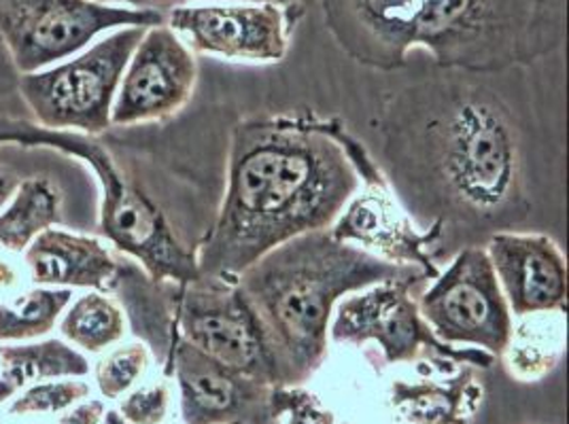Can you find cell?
I'll return each instance as SVG.
<instances>
[{"instance_id":"obj_1","label":"cell","mask_w":569,"mask_h":424,"mask_svg":"<svg viewBox=\"0 0 569 424\" xmlns=\"http://www.w3.org/2000/svg\"><path fill=\"white\" fill-rule=\"evenodd\" d=\"M382 176L412 223L442 246H485L531 214L521 134L510 107L463 74L429 77L382 102ZM449 251V255H451Z\"/></svg>"},{"instance_id":"obj_2","label":"cell","mask_w":569,"mask_h":424,"mask_svg":"<svg viewBox=\"0 0 569 424\" xmlns=\"http://www.w3.org/2000/svg\"><path fill=\"white\" fill-rule=\"evenodd\" d=\"M353 144L356 137L336 119L238 121L230 137L226 195L196 253L200 274L234 283L272 249L330 230L361 189Z\"/></svg>"},{"instance_id":"obj_3","label":"cell","mask_w":569,"mask_h":424,"mask_svg":"<svg viewBox=\"0 0 569 424\" xmlns=\"http://www.w3.org/2000/svg\"><path fill=\"white\" fill-rule=\"evenodd\" d=\"M323 22L357 64L398 71L426 49L445 71L529 67L568 34V0H321Z\"/></svg>"},{"instance_id":"obj_4","label":"cell","mask_w":569,"mask_h":424,"mask_svg":"<svg viewBox=\"0 0 569 424\" xmlns=\"http://www.w3.org/2000/svg\"><path fill=\"white\" fill-rule=\"evenodd\" d=\"M403 267L321 230L284 242L240 272L234 284L258 323L274 386L309 382L330 354L336 304Z\"/></svg>"},{"instance_id":"obj_5","label":"cell","mask_w":569,"mask_h":424,"mask_svg":"<svg viewBox=\"0 0 569 424\" xmlns=\"http://www.w3.org/2000/svg\"><path fill=\"white\" fill-rule=\"evenodd\" d=\"M2 142L58 149L90 165L102 193L98 219L100 234L118 251L139 261L151 283L186 284L202 276L196 253L177 236L164 212L126 172H121L109 149L94 137L2 121L0 144Z\"/></svg>"},{"instance_id":"obj_6","label":"cell","mask_w":569,"mask_h":424,"mask_svg":"<svg viewBox=\"0 0 569 424\" xmlns=\"http://www.w3.org/2000/svg\"><path fill=\"white\" fill-rule=\"evenodd\" d=\"M431 279L417 265H406L389 281L342 297L333 310L330 340L336 344H377L387 365L415 363L423 356L447 365L491 367L496 356L480 349H455L433 335L419 310V295Z\"/></svg>"},{"instance_id":"obj_7","label":"cell","mask_w":569,"mask_h":424,"mask_svg":"<svg viewBox=\"0 0 569 424\" xmlns=\"http://www.w3.org/2000/svg\"><path fill=\"white\" fill-rule=\"evenodd\" d=\"M144 30V26L121 28L60 67L24 74L20 92L37 123L83 137L107 132L121 77Z\"/></svg>"},{"instance_id":"obj_8","label":"cell","mask_w":569,"mask_h":424,"mask_svg":"<svg viewBox=\"0 0 569 424\" xmlns=\"http://www.w3.org/2000/svg\"><path fill=\"white\" fill-rule=\"evenodd\" d=\"M164 22V11L119 9L92 0H0V39L24 74L72 58L104 30Z\"/></svg>"},{"instance_id":"obj_9","label":"cell","mask_w":569,"mask_h":424,"mask_svg":"<svg viewBox=\"0 0 569 424\" xmlns=\"http://www.w3.org/2000/svg\"><path fill=\"white\" fill-rule=\"evenodd\" d=\"M419 310L433 335L503 356L515 335L512 312L499 289L485 246H466L421 291Z\"/></svg>"},{"instance_id":"obj_10","label":"cell","mask_w":569,"mask_h":424,"mask_svg":"<svg viewBox=\"0 0 569 424\" xmlns=\"http://www.w3.org/2000/svg\"><path fill=\"white\" fill-rule=\"evenodd\" d=\"M170 300V325L179 337L228 370L274 386L258 323L237 284L202 274L177 284Z\"/></svg>"},{"instance_id":"obj_11","label":"cell","mask_w":569,"mask_h":424,"mask_svg":"<svg viewBox=\"0 0 569 424\" xmlns=\"http://www.w3.org/2000/svg\"><path fill=\"white\" fill-rule=\"evenodd\" d=\"M302 7L277 4H198L172 7L168 26L188 39L193 53L244 62H281L289 51V30Z\"/></svg>"},{"instance_id":"obj_12","label":"cell","mask_w":569,"mask_h":424,"mask_svg":"<svg viewBox=\"0 0 569 424\" xmlns=\"http://www.w3.org/2000/svg\"><path fill=\"white\" fill-rule=\"evenodd\" d=\"M198 64L183 39L167 24L144 30L111 109V125L130 128L181 113L196 90Z\"/></svg>"},{"instance_id":"obj_13","label":"cell","mask_w":569,"mask_h":424,"mask_svg":"<svg viewBox=\"0 0 569 424\" xmlns=\"http://www.w3.org/2000/svg\"><path fill=\"white\" fill-rule=\"evenodd\" d=\"M167 376H177L186 424H279L272 384L242 376L174 333Z\"/></svg>"},{"instance_id":"obj_14","label":"cell","mask_w":569,"mask_h":424,"mask_svg":"<svg viewBox=\"0 0 569 424\" xmlns=\"http://www.w3.org/2000/svg\"><path fill=\"white\" fill-rule=\"evenodd\" d=\"M361 185L363 191H357L328 230L330 236L396 265H417L433 281L440 274V225L421 232L393 198L385 176Z\"/></svg>"},{"instance_id":"obj_15","label":"cell","mask_w":569,"mask_h":424,"mask_svg":"<svg viewBox=\"0 0 569 424\" xmlns=\"http://www.w3.org/2000/svg\"><path fill=\"white\" fill-rule=\"evenodd\" d=\"M485 251L515 316L568 310V263L552 238L498 232L485 242Z\"/></svg>"},{"instance_id":"obj_16","label":"cell","mask_w":569,"mask_h":424,"mask_svg":"<svg viewBox=\"0 0 569 424\" xmlns=\"http://www.w3.org/2000/svg\"><path fill=\"white\" fill-rule=\"evenodd\" d=\"M24 261L32 283L51 289L113 291L121 261L98 238L48 228L30 242Z\"/></svg>"},{"instance_id":"obj_17","label":"cell","mask_w":569,"mask_h":424,"mask_svg":"<svg viewBox=\"0 0 569 424\" xmlns=\"http://www.w3.org/2000/svg\"><path fill=\"white\" fill-rule=\"evenodd\" d=\"M482 401L476 367L466 365L445 382H403L391 386V403L412 424H470Z\"/></svg>"},{"instance_id":"obj_18","label":"cell","mask_w":569,"mask_h":424,"mask_svg":"<svg viewBox=\"0 0 569 424\" xmlns=\"http://www.w3.org/2000/svg\"><path fill=\"white\" fill-rule=\"evenodd\" d=\"M88 372V359L62 340L4 344L0 346V403L39 380L83 377Z\"/></svg>"},{"instance_id":"obj_19","label":"cell","mask_w":569,"mask_h":424,"mask_svg":"<svg viewBox=\"0 0 569 424\" xmlns=\"http://www.w3.org/2000/svg\"><path fill=\"white\" fill-rule=\"evenodd\" d=\"M58 223H62L60 189L49 179L24 181L0 214V249L24 253L34 238Z\"/></svg>"},{"instance_id":"obj_20","label":"cell","mask_w":569,"mask_h":424,"mask_svg":"<svg viewBox=\"0 0 569 424\" xmlns=\"http://www.w3.org/2000/svg\"><path fill=\"white\" fill-rule=\"evenodd\" d=\"M60 333L86 353H102L126 335V314L111 297L86 293L64 314Z\"/></svg>"},{"instance_id":"obj_21","label":"cell","mask_w":569,"mask_h":424,"mask_svg":"<svg viewBox=\"0 0 569 424\" xmlns=\"http://www.w3.org/2000/svg\"><path fill=\"white\" fill-rule=\"evenodd\" d=\"M72 289H32L13 304H0V342L46 337L71 304Z\"/></svg>"},{"instance_id":"obj_22","label":"cell","mask_w":569,"mask_h":424,"mask_svg":"<svg viewBox=\"0 0 569 424\" xmlns=\"http://www.w3.org/2000/svg\"><path fill=\"white\" fill-rule=\"evenodd\" d=\"M149 365V349L144 344H128L107 354L96 365V384L104 400H119L144 374Z\"/></svg>"},{"instance_id":"obj_23","label":"cell","mask_w":569,"mask_h":424,"mask_svg":"<svg viewBox=\"0 0 569 424\" xmlns=\"http://www.w3.org/2000/svg\"><path fill=\"white\" fill-rule=\"evenodd\" d=\"M90 397V384L79 377H67L62 382L34 384L22 397L11 403V416H30V414H51L62 412L74 405L77 401Z\"/></svg>"},{"instance_id":"obj_24","label":"cell","mask_w":569,"mask_h":424,"mask_svg":"<svg viewBox=\"0 0 569 424\" xmlns=\"http://www.w3.org/2000/svg\"><path fill=\"white\" fill-rule=\"evenodd\" d=\"M272 405L287 424H333V414L315 395L298 386H274Z\"/></svg>"},{"instance_id":"obj_25","label":"cell","mask_w":569,"mask_h":424,"mask_svg":"<svg viewBox=\"0 0 569 424\" xmlns=\"http://www.w3.org/2000/svg\"><path fill=\"white\" fill-rule=\"evenodd\" d=\"M168 403V384H156L130 393L121 401L119 414L130 424H162L167 418Z\"/></svg>"},{"instance_id":"obj_26","label":"cell","mask_w":569,"mask_h":424,"mask_svg":"<svg viewBox=\"0 0 569 424\" xmlns=\"http://www.w3.org/2000/svg\"><path fill=\"white\" fill-rule=\"evenodd\" d=\"M104 416V403L100 400H90L77 405L67 416H62L58 424H100Z\"/></svg>"},{"instance_id":"obj_27","label":"cell","mask_w":569,"mask_h":424,"mask_svg":"<svg viewBox=\"0 0 569 424\" xmlns=\"http://www.w3.org/2000/svg\"><path fill=\"white\" fill-rule=\"evenodd\" d=\"M98 4H130L134 9H153V11H170L172 7H179L183 0H92Z\"/></svg>"},{"instance_id":"obj_28","label":"cell","mask_w":569,"mask_h":424,"mask_svg":"<svg viewBox=\"0 0 569 424\" xmlns=\"http://www.w3.org/2000/svg\"><path fill=\"white\" fill-rule=\"evenodd\" d=\"M18 188H20V179L7 170H0V209H4V204L11 202Z\"/></svg>"},{"instance_id":"obj_29","label":"cell","mask_w":569,"mask_h":424,"mask_svg":"<svg viewBox=\"0 0 569 424\" xmlns=\"http://www.w3.org/2000/svg\"><path fill=\"white\" fill-rule=\"evenodd\" d=\"M196 2H204V0H196ZM219 2H249V4H277V7H298V0H219Z\"/></svg>"},{"instance_id":"obj_30","label":"cell","mask_w":569,"mask_h":424,"mask_svg":"<svg viewBox=\"0 0 569 424\" xmlns=\"http://www.w3.org/2000/svg\"><path fill=\"white\" fill-rule=\"evenodd\" d=\"M102 424H130L128 421H123V416L116 412V410H109L107 416H104V423Z\"/></svg>"}]
</instances>
